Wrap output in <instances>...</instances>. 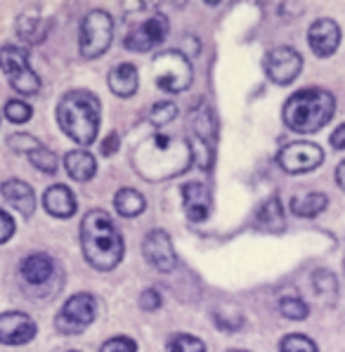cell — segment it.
<instances>
[{
    "label": "cell",
    "instance_id": "1",
    "mask_svg": "<svg viewBox=\"0 0 345 352\" xmlns=\"http://www.w3.org/2000/svg\"><path fill=\"white\" fill-rule=\"evenodd\" d=\"M80 248H83L88 265H93L100 272H109V270L118 267L123 253H126V243L107 210L95 208L85 213L83 223H80Z\"/></svg>",
    "mask_w": 345,
    "mask_h": 352
},
{
    "label": "cell",
    "instance_id": "2",
    "mask_svg": "<svg viewBox=\"0 0 345 352\" xmlns=\"http://www.w3.org/2000/svg\"><path fill=\"white\" fill-rule=\"evenodd\" d=\"M102 121L100 97L88 90H69L57 104V123L67 138L80 147H90L97 140Z\"/></svg>",
    "mask_w": 345,
    "mask_h": 352
},
{
    "label": "cell",
    "instance_id": "3",
    "mask_svg": "<svg viewBox=\"0 0 345 352\" xmlns=\"http://www.w3.org/2000/svg\"><path fill=\"white\" fill-rule=\"evenodd\" d=\"M336 111V100L329 90L322 88H303L293 93L284 104V123L293 133L310 135L317 133L333 118Z\"/></svg>",
    "mask_w": 345,
    "mask_h": 352
},
{
    "label": "cell",
    "instance_id": "4",
    "mask_svg": "<svg viewBox=\"0 0 345 352\" xmlns=\"http://www.w3.org/2000/svg\"><path fill=\"white\" fill-rule=\"evenodd\" d=\"M190 159H192L190 144L177 142L175 138H168V135H161V133H156L154 138L149 140L147 144H142L133 156L137 173L142 177H149V180H154L156 168H164V177L177 175L180 170H185Z\"/></svg>",
    "mask_w": 345,
    "mask_h": 352
},
{
    "label": "cell",
    "instance_id": "5",
    "mask_svg": "<svg viewBox=\"0 0 345 352\" xmlns=\"http://www.w3.org/2000/svg\"><path fill=\"white\" fill-rule=\"evenodd\" d=\"M152 72H154V83L164 93H172V95L185 93L194 78L192 62L180 50H164L159 55H154Z\"/></svg>",
    "mask_w": 345,
    "mask_h": 352
},
{
    "label": "cell",
    "instance_id": "6",
    "mask_svg": "<svg viewBox=\"0 0 345 352\" xmlns=\"http://www.w3.org/2000/svg\"><path fill=\"white\" fill-rule=\"evenodd\" d=\"M114 41V21L104 10H90L80 21L78 29V50L85 59L102 57Z\"/></svg>",
    "mask_w": 345,
    "mask_h": 352
},
{
    "label": "cell",
    "instance_id": "7",
    "mask_svg": "<svg viewBox=\"0 0 345 352\" xmlns=\"http://www.w3.org/2000/svg\"><path fill=\"white\" fill-rule=\"evenodd\" d=\"M0 69L8 76L10 85L19 95H36L41 90L38 74L31 69L29 52L17 45H3L0 47Z\"/></svg>",
    "mask_w": 345,
    "mask_h": 352
},
{
    "label": "cell",
    "instance_id": "8",
    "mask_svg": "<svg viewBox=\"0 0 345 352\" xmlns=\"http://www.w3.org/2000/svg\"><path fill=\"white\" fill-rule=\"evenodd\" d=\"M97 302L90 294H74L59 307L55 317V329L62 336H78L95 322Z\"/></svg>",
    "mask_w": 345,
    "mask_h": 352
},
{
    "label": "cell",
    "instance_id": "9",
    "mask_svg": "<svg viewBox=\"0 0 345 352\" xmlns=\"http://www.w3.org/2000/svg\"><path fill=\"white\" fill-rule=\"evenodd\" d=\"M263 69H265V76L272 83L289 85L303 72V57H300L298 50H293L289 45L272 47L263 59Z\"/></svg>",
    "mask_w": 345,
    "mask_h": 352
},
{
    "label": "cell",
    "instance_id": "10",
    "mask_svg": "<svg viewBox=\"0 0 345 352\" xmlns=\"http://www.w3.org/2000/svg\"><path fill=\"white\" fill-rule=\"evenodd\" d=\"M324 161V151L315 142H291L287 147L279 149L277 164L284 173L291 175H300V173H310Z\"/></svg>",
    "mask_w": 345,
    "mask_h": 352
},
{
    "label": "cell",
    "instance_id": "11",
    "mask_svg": "<svg viewBox=\"0 0 345 352\" xmlns=\"http://www.w3.org/2000/svg\"><path fill=\"white\" fill-rule=\"evenodd\" d=\"M168 29H170V21L166 14H161V12L152 14V17L144 19L142 24L135 26L131 34L126 36L123 45L131 52H147L164 43V38L168 36Z\"/></svg>",
    "mask_w": 345,
    "mask_h": 352
},
{
    "label": "cell",
    "instance_id": "12",
    "mask_svg": "<svg viewBox=\"0 0 345 352\" xmlns=\"http://www.w3.org/2000/svg\"><path fill=\"white\" fill-rule=\"evenodd\" d=\"M38 327L26 312H0V343L3 345H26L36 338Z\"/></svg>",
    "mask_w": 345,
    "mask_h": 352
},
{
    "label": "cell",
    "instance_id": "13",
    "mask_svg": "<svg viewBox=\"0 0 345 352\" xmlns=\"http://www.w3.org/2000/svg\"><path fill=\"white\" fill-rule=\"evenodd\" d=\"M142 251H144V258H147L159 272H172V270H175L177 256H175V248H172L168 232L152 230L144 236Z\"/></svg>",
    "mask_w": 345,
    "mask_h": 352
},
{
    "label": "cell",
    "instance_id": "14",
    "mask_svg": "<svg viewBox=\"0 0 345 352\" xmlns=\"http://www.w3.org/2000/svg\"><path fill=\"white\" fill-rule=\"evenodd\" d=\"M307 45L317 57H331L341 45V29L333 19H317L307 31Z\"/></svg>",
    "mask_w": 345,
    "mask_h": 352
},
{
    "label": "cell",
    "instance_id": "15",
    "mask_svg": "<svg viewBox=\"0 0 345 352\" xmlns=\"http://www.w3.org/2000/svg\"><path fill=\"white\" fill-rule=\"evenodd\" d=\"M182 201H185V215L192 223H203L211 215V189L201 182L182 185Z\"/></svg>",
    "mask_w": 345,
    "mask_h": 352
},
{
    "label": "cell",
    "instance_id": "16",
    "mask_svg": "<svg viewBox=\"0 0 345 352\" xmlns=\"http://www.w3.org/2000/svg\"><path fill=\"white\" fill-rule=\"evenodd\" d=\"M0 192H3L5 201L12 208H17V213H21L24 218H31L36 213V192L24 180H5Z\"/></svg>",
    "mask_w": 345,
    "mask_h": 352
},
{
    "label": "cell",
    "instance_id": "17",
    "mask_svg": "<svg viewBox=\"0 0 345 352\" xmlns=\"http://www.w3.org/2000/svg\"><path fill=\"white\" fill-rule=\"evenodd\" d=\"M43 206H45V210L52 218H62V220L71 218L78 208L76 197H74V192L67 185L47 187L45 194H43Z\"/></svg>",
    "mask_w": 345,
    "mask_h": 352
},
{
    "label": "cell",
    "instance_id": "18",
    "mask_svg": "<svg viewBox=\"0 0 345 352\" xmlns=\"http://www.w3.org/2000/svg\"><path fill=\"white\" fill-rule=\"evenodd\" d=\"M52 272H55V260H52V256H47V253H31L19 265L21 279L31 286L45 284L52 277Z\"/></svg>",
    "mask_w": 345,
    "mask_h": 352
},
{
    "label": "cell",
    "instance_id": "19",
    "mask_svg": "<svg viewBox=\"0 0 345 352\" xmlns=\"http://www.w3.org/2000/svg\"><path fill=\"white\" fill-rule=\"evenodd\" d=\"M107 83H109V90L114 93L116 97H133L137 93V85H140V76H137V69L133 64L123 62L114 67L107 76Z\"/></svg>",
    "mask_w": 345,
    "mask_h": 352
},
{
    "label": "cell",
    "instance_id": "20",
    "mask_svg": "<svg viewBox=\"0 0 345 352\" xmlns=\"http://www.w3.org/2000/svg\"><path fill=\"white\" fill-rule=\"evenodd\" d=\"M64 166H67V173L71 180L76 182H88L93 180L97 175V161L90 151L85 149H76V151H69L64 156Z\"/></svg>",
    "mask_w": 345,
    "mask_h": 352
},
{
    "label": "cell",
    "instance_id": "21",
    "mask_svg": "<svg viewBox=\"0 0 345 352\" xmlns=\"http://www.w3.org/2000/svg\"><path fill=\"white\" fill-rule=\"evenodd\" d=\"M329 206V197L322 192H307L300 197L291 199V213L298 218H317L320 213H324Z\"/></svg>",
    "mask_w": 345,
    "mask_h": 352
},
{
    "label": "cell",
    "instance_id": "22",
    "mask_svg": "<svg viewBox=\"0 0 345 352\" xmlns=\"http://www.w3.org/2000/svg\"><path fill=\"white\" fill-rule=\"evenodd\" d=\"M114 208L121 218H137V215L144 213L147 201H144V197L137 192V189L123 187V189H118L116 197H114Z\"/></svg>",
    "mask_w": 345,
    "mask_h": 352
},
{
    "label": "cell",
    "instance_id": "23",
    "mask_svg": "<svg viewBox=\"0 0 345 352\" xmlns=\"http://www.w3.org/2000/svg\"><path fill=\"white\" fill-rule=\"evenodd\" d=\"M17 34L21 41H26V43H41L43 38H45L47 34V24H43L38 14H34V12H24V14H19V19H17Z\"/></svg>",
    "mask_w": 345,
    "mask_h": 352
},
{
    "label": "cell",
    "instance_id": "24",
    "mask_svg": "<svg viewBox=\"0 0 345 352\" xmlns=\"http://www.w3.org/2000/svg\"><path fill=\"white\" fill-rule=\"evenodd\" d=\"M256 220L263 230H272V232L282 230L284 227V208H282V204H279V199L277 197L267 199V201L260 206V210H258Z\"/></svg>",
    "mask_w": 345,
    "mask_h": 352
},
{
    "label": "cell",
    "instance_id": "25",
    "mask_svg": "<svg viewBox=\"0 0 345 352\" xmlns=\"http://www.w3.org/2000/svg\"><path fill=\"white\" fill-rule=\"evenodd\" d=\"M312 286H315L317 296L324 298V300L333 302L338 296V281L333 277L329 270H317L315 274H312Z\"/></svg>",
    "mask_w": 345,
    "mask_h": 352
},
{
    "label": "cell",
    "instance_id": "26",
    "mask_svg": "<svg viewBox=\"0 0 345 352\" xmlns=\"http://www.w3.org/2000/svg\"><path fill=\"white\" fill-rule=\"evenodd\" d=\"M279 312H282L287 319H293V322H303V319L310 315V305L303 300V298L296 296H287L279 300Z\"/></svg>",
    "mask_w": 345,
    "mask_h": 352
},
{
    "label": "cell",
    "instance_id": "27",
    "mask_svg": "<svg viewBox=\"0 0 345 352\" xmlns=\"http://www.w3.org/2000/svg\"><path fill=\"white\" fill-rule=\"evenodd\" d=\"M279 352H320L317 343L303 333H289L279 343Z\"/></svg>",
    "mask_w": 345,
    "mask_h": 352
},
{
    "label": "cell",
    "instance_id": "28",
    "mask_svg": "<svg viewBox=\"0 0 345 352\" xmlns=\"http://www.w3.org/2000/svg\"><path fill=\"white\" fill-rule=\"evenodd\" d=\"M168 352H206V343L197 336L175 333L168 340Z\"/></svg>",
    "mask_w": 345,
    "mask_h": 352
},
{
    "label": "cell",
    "instance_id": "29",
    "mask_svg": "<svg viewBox=\"0 0 345 352\" xmlns=\"http://www.w3.org/2000/svg\"><path fill=\"white\" fill-rule=\"evenodd\" d=\"M175 116H177V107L172 104V102H156L147 113V121L156 128H164V126H168Z\"/></svg>",
    "mask_w": 345,
    "mask_h": 352
},
{
    "label": "cell",
    "instance_id": "30",
    "mask_svg": "<svg viewBox=\"0 0 345 352\" xmlns=\"http://www.w3.org/2000/svg\"><path fill=\"white\" fill-rule=\"evenodd\" d=\"M213 319H215V324H218V329H223V331H239V329L244 327V315H241L239 310H236L234 315H227V305L215 307Z\"/></svg>",
    "mask_w": 345,
    "mask_h": 352
},
{
    "label": "cell",
    "instance_id": "31",
    "mask_svg": "<svg viewBox=\"0 0 345 352\" xmlns=\"http://www.w3.org/2000/svg\"><path fill=\"white\" fill-rule=\"evenodd\" d=\"M29 161L38 168L41 173H47V175H52V173H57V154L52 149L47 147H41L36 149L34 154H29Z\"/></svg>",
    "mask_w": 345,
    "mask_h": 352
},
{
    "label": "cell",
    "instance_id": "32",
    "mask_svg": "<svg viewBox=\"0 0 345 352\" xmlns=\"http://www.w3.org/2000/svg\"><path fill=\"white\" fill-rule=\"evenodd\" d=\"M5 116H8V121L17 123H29L31 116H34V109H31V104H26L24 100H10L8 104H5Z\"/></svg>",
    "mask_w": 345,
    "mask_h": 352
},
{
    "label": "cell",
    "instance_id": "33",
    "mask_svg": "<svg viewBox=\"0 0 345 352\" xmlns=\"http://www.w3.org/2000/svg\"><path fill=\"white\" fill-rule=\"evenodd\" d=\"M8 144H10V149H12V151H19V154H26V156L34 154L36 149L43 147V144L34 138V135H26V133L10 135Z\"/></svg>",
    "mask_w": 345,
    "mask_h": 352
},
{
    "label": "cell",
    "instance_id": "34",
    "mask_svg": "<svg viewBox=\"0 0 345 352\" xmlns=\"http://www.w3.org/2000/svg\"><path fill=\"white\" fill-rule=\"evenodd\" d=\"M100 352H137V343L131 336H114V338L102 343Z\"/></svg>",
    "mask_w": 345,
    "mask_h": 352
},
{
    "label": "cell",
    "instance_id": "35",
    "mask_svg": "<svg viewBox=\"0 0 345 352\" xmlns=\"http://www.w3.org/2000/svg\"><path fill=\"white\" fill-rule=\"evenodd\" d=\"M164 305V298L156 289H144L142 294H140V307L147 312H156L159 307Z\"/></svg>",
    "mask_w": 345,
    "mask_h": 352
},
{
    "label": "cell",
    "instance_id": "36",
    "mask_svg": "<svg viewBox=\"0 0 345 352\" xmlns=\"http://www.w3.org/2000/svg\"><path fill=\"white\" fill-rule=\"evenodd\" d=\"M14 230H17V225H14V218L10 213H5V210H0V243L12 239Z\"/></svg>",
    "mask_w": 345,
    "mask_h": 352
},
{
    "label": "cell",
    "instance_id": "37",
    "mask_svg": "<svg viewBox=\"0 0 345 352\" xmlns=\"http://www.w3.org/2000/svg\"><path fill=\"white\" fill-rule=\"evenodd\" d=\"M118 142H121V138H118V133H111L109 138L102 142V154L104 156H111V154H116L118 151Z\"/></svg>",
    "mask_w": 345,
    "mask_h": 352
},
{
    "label": "cell",
    "instance_id": "38",
    "mask_svg": "<svg viewBox=\"0 0 345 352\" xmlns=\"http://www.w3.org/2000/svg\"><path fill=\"white\" fill-rule=\"evenodd\" d=\"M329 142H331L333 149H345V123L333 130L331 138H329Z\"/></svg>",
    "mask_w": 345,
    "mask_h": 352
},
{
    "label": "cell",
    "instance_id": "39",
    "mask_svg": "<svg viewBox=\"0 0 345 352\" xmlns=\"http://www.w3.org/2000/svg\"><path fill=\"white\" fill-rule=\"evenodd\" d=\"M336 182L341 185V189L345 192V161H341V166L336 168Z\"/></svg>",
    "mask_w": 345,
    "mask_h": 352
},
{
    "label": "cell",
    "instance_id": "40",
    "mask_svg": "<svg viewBox=\"0 0 345 352\" xmlns=\"http://www.w3.org/2000/svg\"><path fill=\"white\" fill-rule=\"evenodd\" d=\"M227 352H249V350H227Z\"/></svg>",
    "mask_w": 345,
    "mask_h": 352
},
{
    "label": "cell",
    "instance_id": "41",
    "mask_svg": "<svg viewBox=\"0 0 345 352\" xmlns=\"http://www.w3.org/2000/svg\"><path fill=\"white\" fill-rule=\"evenodd\" d=\"M71 352H76V350H71Z\"/></svg>",
    "mask_w": 345,
    "mask_h": 352
}]
</instances>
